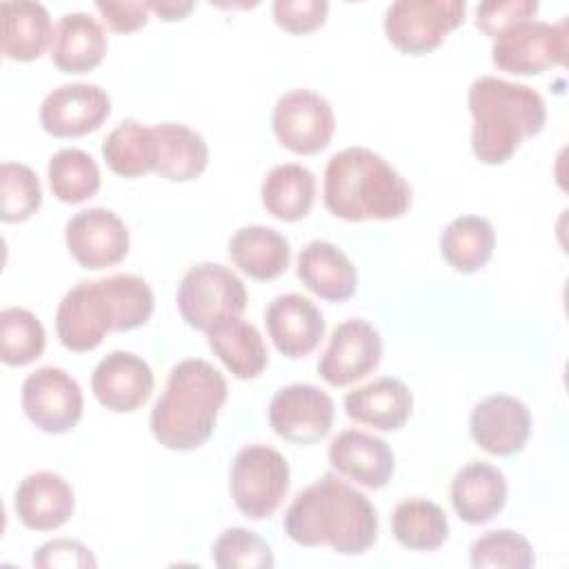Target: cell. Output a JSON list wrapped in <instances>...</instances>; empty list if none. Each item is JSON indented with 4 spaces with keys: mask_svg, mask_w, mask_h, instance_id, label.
Instances as JSON below:
<instances>
[{
    "mask_svg": "<svg viewBox=\"0 0 569 569\" xmlns=\"http://www.w3.org/2000/svg\"><path fill=\"white\" fill-rule=\"evenodd\" d=\"M264 325L276 349L287 358L309 356L325 336V318L313 300L280 293L264 309Z\"/></svg>",
    "mask_w": 569,
    "mask_h": 569,
    "instance_id": "obj_18",
    "label": "cell"
},
{
    "mask_svg": "<svg viewBox=\"0 0 569 569\" xmlns=\"http://www.w3.org/2000/svg\"><path fill=\"white\" fill-rule=\"evenodd\" d=\"M282 529L296 545L360 556L378 538V516L362 491L327 473L296 493L284 511Z\"/></svg>",
    "mask_w": 569,
    "mask_h": 569,
    "instance_id": "obj_1",
    "label": "cell"
},
{
    "mask_svg": "<svg viewBox=\"0 0 569 569\" xmlns=\"http://www.w3.org/2000/svg\"><path fill=\"white\" fill-rule=\"evenodd\" d=\"M473 442L491 456H513L525 449L531 433L527 405L507 393H493L473 405L469 416Z\"/></svg>",
    "mask_w": 569,
    "mask_h": 569,
    "instance_id": "obj_16",
    "label": "cell"
},
{
    "mask_svg": "<svg viewBox=\"0 0 569 569\" xmlns=\"http://www.w3.org/2000/svg\"><path fill=\"white\" fill-rule=\"evenodd\" d=\"M149 9L153 13H158L162 20H182L193 9V2L191 0H184V2H176V0L149 2Z\"/></svg>",
    "mask_w": 569,
    "mask_h": 569,
    "instance_id": "obj_42",
    "label": "cell"
},
{
    "mask_svg": "<svg viewBox=\"0 0 569 569\" xmlns=\"http://www.w3.org/2000/svg\"><path fill=\"white\" fill-rule=\"evenodd\" d=\"M153 313V291L140 276L116 273L71 287L56 311V333L71 351L96 349L109 331L142 327Z\"/></svg>",
    "mask_w": 569,
    "mask_h": 569,
    "instance_id": "obj_2",
    "label": "cell"
},
{
    "mask_svg": "<svg viewBox=\"0 0 569 569\" xmlns=\"http://www.w3.org/2000/svg\"><path fill=\"white\" fill-rule=\"evenodd\" d=\"M176 305L189 327L207 333L220 322L242 316L247 309V289L229 267L200 262L182 276Z\"/></svg>",
    "mask_w": 569,
    "mask_h": 569,
    "instance_id": "obj_6",
    "label": "cell"
},
{
    "mask_svg": "<svg viewBox=\"0 0 569 569\" xmlns=\"http://www.w3.org/2000/svg\"><path fill=\"white\" fill-rule=\"evenodd\" d=\"M227 393V380L211 362L202 358L180 360L169 371L164 391L151 409L153 438L173 451L202 447L216 429Z\"/></svg>",
    "mask_w": 569,
    "mask_h": 569,
    "instance_id": "obj_4",
    "label": "cell"
},
{
    "mask_svg": "<svg viewBox=\"0 0 569 569\" xmlns=\"http://www.w3.org/2000/svg\"><path fill=\"white\" fill-rule=\"evenodd\" d=\"M153 371L131 351L107 353L91 373V391L102 407L116 413L140 409L153 391Z\"/></svg>",
    "mask_w": 569,
    "mask_h": 569,
    "instance_id": "obj_17",
    "label": "cell"
},
{
    "mask_svg": "<svg viewBox=\"0 0 569 569\" xmlns=\"http://www.w3.org/2000/svg\"><path fill=\"white\" fill-rule=\"evenodd\" d=\"M413 396L398 378L382 376L345 396V411L351 420L380 431H398L411 416Z\"/></svg>",
    "mask_w": 569,
    "mask_h": 569,
    "instance_id": "obj_22",
    "label": "cell"
},
{
    "mask_svg": "<svg viewBox=\"0 0 569 569\" xmlns=\"http://www.w3.org/2000/svg\"><path fill=\"white\" fill-rule=\"evenodd\" d=\"M64 242L80 267L96 271L113 267L127 256L129 231L111 209L89 207L67 220Z\"/></svg>",
    "mask_w": 569,
    "mask_h": 569,
    "instance_id": "obj_14",
    "label": "cell"
},
{
    "mask_svg": "<svg viewBox=\"0 0 569 569\" xmlns=\"http://www.w3.org/2000/svg\"><path fill=\"white\" fill-rule=\"evenodd\" d=\"M107 167L122 178H140L153 171L156 140L153 129L138 120H122L102 142Z\"/></svg>",
    "mask_w": 569,
    "mask_h": 569,
    "instance_id": "obj_32",
    "label": "cell"
},
{
    "mask_svg": "<svg viewBox=\"0 0 569 569\" xmlns=\"http://www.w3.org/2000/svg\"><path fill=\"white\" fill-rule=\"evenodd\" d=\"M153 129L156 162L153 173L173 182L196 180L209 162L204 138L182 122H160Z\"/></svg>",
    "mask_w": 569,
    "mask_h": 569,
    "instance_id": "obj_26",
    "label": "cell"
},
{
    "mask_svg": "<svg viewBox=\"0 0 569 569\" xmlns=\"http://www.w3.org/2000/svg\"><path fill=\"white\" fill-rule=\"evenodd\" d=\"M229 258L249 278L273 280L289 267L291 247L280 231L264 224H249L229 238Z\"/></svg>",
    "mask_w": 569,
    "mask_h": 569,
    "instance_id": "obj_27",
    "label": "cell"
},
{
    "mask_svg": "<svg viewBox=\"0 0 569 569\" xmlns=\"http://www.w3.org/2000/svg\"><path fill=\"white\" fill-rule=\"evenodd\" d=\"M49 187L60 202L78 204L93 198L100 189V169L96 160L76 147H64L49 158Z\"/></svg>",
    "mask_w": 569,
    "mask_h": 569,
    "instance_id": "obj_33",
    "label": "cell"
},
{
    "mask_svg": "<svg viewBox=\"0 0 569 569\" xmlns=\"http://www.w3.org/2000/svg\"><path fill=\"white\" fill-rule=\"evenodd\" d=\"M269 425L287 442L313 445L331 431L333 400L316 385H287L269 402Z\"/></svg>",
    "mask_w": 569,
    "mask_h": 569,
    "instance_id": "obj_12",
    "label": "cell"
},
{
    "mask_svg": "<svg viewBox=\"0 0 569 569\" xmlns=\"http://www.w3.org/2000/svg\"><path fill=\"white\" fill-rule=\"evenodd\" d=\"M567 18L560 22L527 20L493 38L491 62L513 76H536L567 60Z\"/></svg>",
    "mask_w": 569,
    "mask_h": 569,
    "instance_id": "obj_9",
    "label": "cell"
},
{
    "mask_svg": "<svg viewBox=\"0 0 569 569\" xmlns=\"http://www.w3.org/2000/svg\"><path fill=\"white\" fill-rule=\"evenodd\" d=\"M289 491V462L269 445L242 447L229 473V493L236 509L251 518L264 520L276 513Z\"/></svg>",
    "mask_w": 569,
    "mask_h": 569,
    "instance_id": "obj_7",
    "label": "cell"
},
{
    "mask_svg": "<svg viewBox=\"0 0 569 569\" xmlns=\"http://www.w3.org/2000/svg\"><path fill=\"white\" fill-rule=\"evenodd\" d=\"M382 358V338L378 329L362 320L340 322L318 360V376L331 387H345L369 376Z\"/></svg>",
    "mask_w": 569,
    "mask_h": 569,
    "instance_id": "obj_13",
    "label": "cell"
},
{
    "mask_svg": "<svg viewBox=\"0 0 569 569\" xmlns=\"http://www.w3.org/2000/svg\"><path fill=\"white\" fill-rule=\"evenodd\" d=\"M102 20L109 24L111 31L131 33L147 24L149 20V2H96Z\"/></svg>",
    "mask_w": 569,
    "mask_h": 569,
    "instance_id": "obj_41",
    "label": "cell"
},
{
    "mask_svg": "<svg viewBox=\"0 0 569 569\" xmlns=\"http://www.w3.org/2000/svg\"><path fill=\"white\" fill-rule=\"evenodd\" d=\"M260 198L273 218L284 222L302 220L313 207L316 176L298 162L278 164L264 176Z\"/></svg>",
    "mask_w": 569,
    "mask_h": 569,
    "instance_id": "obj_29",
    "label": "cell"
},
{
    "mask_svg": "<svg viewBox=\"0 0 569 569\" xmlns=\"http://www.w3.org/2000/svg\"><path fill=\"white\" fill-rule=\"evenodd\" d=\"M467 104L473 118L471 151L485 164L507 162L547 122V107L536 89L498 76L476 78Z\"/></svg>",
    "mask_w": 569,
    "mask_h": 569,
    "instance_id": "obj_5",
    "label": "cell"
},
{
    "mask_svg": "<svg viewBox=\"0 0 569 569\" xmlns=\"http://www.w3.org/2000/svg\"><path fill=\"white\" fill-rule=\"evenodd\" d=\"M22 409L44 433H67L82 418V389L64 369L47 365L22 382Z\"/></svg>",
    "mask_w": 569,
    "mask_h": 569,
    "instance_id": "obj_11",
    "label": "cell"
},
{
    "mask_svg": "<svg viewBox=\"0 0 569 569\" xmlns=\"http://www.w3.org/2000/svg\"><path fill=\"white\" fill-rule=\"evenodd\" d=\"M207 342L220 362L240 380L258 378L269 362V351L258 327L242 318H229L207 331Z\"/></svg>",
    "mask_w": 569,
    "mask_h": 569,
    "instance_id": "obj_28",
    "label": "cell"
},
{
    "mask_svg": "<svg viewBox=\"0 0 569 569\" xmlns=\"http://www.w3.org/2000/svg\"><path fill=\"white\" fill-rule=\"evenodd\" d=\"M111 113L109 93L91 82L60 84L40 104V124L53 138H78L96 131Z\"/></svg>",
    "mask_w": 569,
    "mask_h": 569,
    "instance_id": "obj_15",
    "label": "cell"
},
{
    "mask_svg": "<svg viewBox=\"0 0 569 569\" xmlns=\"http://www.w3.org/2000/svg\"><path fill=\"white\" fill-rule=\"evenodd\" d=\"M33 565L40 569H93L98 562L89 547L80 540L56 538L38 547L33 553Z\"/></svg>",
    "mask_w": 569,
    "mask_h": 569,
    "instance_id": "obj_40",
    "label": "cell"
},
{
    "mask_svg": "<svg viewBox=\"0 0 569 569\" xmlns=\"http://www.w3.org/2000/svg\"><path fill=\"white\" fill-rule=\"evenodd\" d=\"M2 222H24L42 204V187L31 167L20 162H2L0 167Z\"/></svg>",
    "mask_w": 569,
    "mask_h": 569,
    "instance_id": "obj_36",
    "label": "cell"
},
{
    "mask_svg": "<svg viewBox=\"0 0 569 569\" xmlns=\"http://www.w3.org/2000/svg\"><path fill=\"white\" fill-rule=\"evenodd\" d=\"M47 333L42 322L22 307L0 311V360L9 367H24L42 356Z\"/></svg>",
    "mask_w": 569,
    "mask_h": 569,
    "instance_id": "obj_34",
    "label": "cell"
},
{
    "mask_svg": "<svg viewBox=\"0 0 569 569\" xmlns=\"http://www.w3.org/2000/svg\"><path fill=\"white\" fill-rule=\"evenodd\" d=\"M211 560L220 569H269L276 562L271 547L256 531L244 527L224 529L211 547Z\"/></svg>",
    "mask_w": 569,
    "mask_h": 569,
    "instance_id": "obj_37",
    "label": "cell"
},
{
    "mask_svg": "<svg viewBox=\"0 0 569 569\" xmlns=\"http://www.w3.org/2000/svg\"><path fill=\"white\" fill-rule=\"evenodd\" d=\"M329 462L340 476L367 489H382L396 467L391 447L382 438L360 429H345L331 440Z\"/></svg>",
    "mask_w": 569,
    "mask_h": 569,
    "instance_id": "obj_20",
    "label": "cell"
},
{
    "mask_svg": "<svg viewBox=\"0 0 569 569\" xmlns=\"http://www.w3.org/2000/svg\"><path fill=\"white\" fill-rule=\"evenodd\" d=\"M536 562L531 542L511 529H493L473 540L469 565L473 569H531Z\"/></svg>",
    "mask_w": 569,
    "mask_h": 569,
    "instance_id": "obj_35",
    "label": "cell"
},
{
    "mask_svg": "<svg viewBox=\"0 0 569 569\" xmlns=\"http://www.w3.org/2000/svg\"><path fill=\"white\" fill-rule=\"evenodd\" d=\"M2 56L18 62H31L44 53L53 40L49 11L40 2L9 0L0 4Z\"/></svg>",
    "mask_w": 569,
    "mask_h": 569,
    "instance_id": "obj_25",
    "label": "cell"
},
{
    "mask_svg": "<svg viewBox=\"0 0 569 569\" xmlns=\"http://www.w3.org/2000/svg\"><path fill=\"white\" fill-rule=\"evenodd\" d=\"M536 0H489L476 7V27L489 38H498L511 27L527 22L536 16Z\"/></svg>",
    "mask_w": 569,
    "mask_h": 569,
    "instance_id": "obj_38",
    "label": "cell"
},
{
    "mask_svg": "<svg viewBox=\"0 0 569 569\" xmlns=\"http://www.w3.org/2000/svg\"><path fill=\"white\" fill-rule=\"evenodd\" d=\"M393 538L411 551H436L449 536L447 513L431 500L407 498L391 516Z\"/></svg>",
    "mask_w": 569,
    "mask_h": 569,
    "instance_id": "obj_31",
    "label": "cell"
},
{
    "mask_svg": "<svg viewBox=\"0 0 569 569\" xmlns=\"http://www.w3.org/2000/svg\"><path fill=\"white\" fill-rule=\"evenodd\" d=\"M273 20L289 33H309L325 24L329 2L327 0H276Z\"/></svg>",
    "mask_w": 569,
    "mask_h": 569,
    "instance_id": "obj_39",
    "label": "cell"
},
{
    "mask_svg": "<svg viewBox=\"0 0 569 569\" xmlns=\"http://www.w3.org/2000/svg\"><path fill=\"white\" fill-rule=\"evenodd\" d=\"M107 53V36L102 24L84 13H64L51 40V62L64 73H87L96 69Z\"/></svg>",
    "mask_w": 569,
    "mask_h": 569,
    "instance_id": "obj_24",
    "label": "cell"
},
{
    "mask_svg": "<svg viewBox=\"0 0 569 569\" xmlns=\"http://www.w3.org/2000/svg\"><path fill=\"white\" fill-rule=\"evenodd\" d=\"M298 278L322 300L345 302L356 293L358 271L342 249L327 240H311L298 256Z\"/></svg>",
    "mask_w": 569,
    "mask_h": 569,
    "instance_id": "obj_23",
    "label": "cell"
},
{
    "mask_svg": "<svg viewBox=\"0 0 569 569\" xmlns=\"http://www.w3.org/2000/svg\"><path fill=\"white\" fill-rule=\"evenodd\" d=\"M505 473L482 460H471L460 467L451 480V507L467 525H485L493 520L507 502Z\"/></svg>",
    "mask_w": 569,
    "mask_h": 569,
    "instance_id": "obj_21",
    "label": "cell"
},
{
    "mask_svg": "<svg viewBox=\"0 0 569 569\" xmlns=\"http://www.w3.org/2000/svg\"><path fill=\"white\" fill-rule=\"evenodd\" d=\"M76 509L71 485L53 471L27 473L13 493V511L22 527L31 531H53L62 527Z\"/></svg>",
    "mask_w": 569,
    "mask_h": 569,
    "instance_id": "obj_19",
    "label": "cell"
},
{
    "mask_svg": "<svg viewBox=\"0 0 569 569\" xmlns=\"http://www.w3.org/2000/svg\"><path fill=\"white\" fill-rule=\"evenodd\" d=\"M271 127L282 147L298 156H311L331 142L336 116L329 100L320 93L291 89L278 98Z\"/></svg>",
    "mask_w": 569,
    "mask_h": 569,
    "instance_id": "obj_10",
    "label": "cell"
},
{
    "mask_svg": "<svg viewBox=\"0 0 569 569\" xmlns=\"http://www.w3.org/2000/svg\"><path fill=\"white\" fill-rule=\"evenodd\" d=\"M411 196L409 182L367 147H347L325 167L322 200L340 220H396L411 207Z\"/></svg>",
    "mask_w": 569,
    "mask_h": 569,
    "instance_id": "obj_3",
    "label": "cell"
},
{
    "mask_svg": "<svg viewBox=\"0 0 569 569\" xmlns=\"http://www.w3.org/2000/svg\"><path fill=\"white\" fill-rule=\"evenodd\" d=\"M465 11L462 0H396L385 11V33L398 51L422 56L462 24Z\"/></svg>",
    "mask_w": 569,
    "mask_h": 569,
    "instance_id": "obj_8",
    "label": "cell"
},
{
    "mask_svg": "<svg viewBox=\"0 0 569 569\" xmlns=\"http://www.w3.org/2000/svg\"><path fill=\"white\" fill-rule=\"evenodd\" d=\"M496 247V231L487 218L458 216L440 233V256L460 273L482 269Z\"/></svg>",
    "mask_w": 569,
    "mask_h": 569,
    "instance_id": "obj_30",
    "label": "cell"
}]
</instances>
